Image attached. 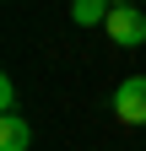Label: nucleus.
Instances as JSON below:
<instances>
[{"mask_svg":"<svg viewBox=\"0 0 146 151\" xmlns=\"http://www.w3.org/2000/svg\"><path fill=\"white\" fill-rule=\"evenodd\" d=\"M103 32L114 38L119 49H141L146 43V6H114L108 22H103Z\"/></svg>","mask_w":146,"mask_h":151,"instance_id":"f257e3e1","label":"nucleus"},{"mask_svg":"<svg viewBox=\"0 0 146 151\" xmlns=\"http://www.w3.org/2000/svg\"><path fill=\"white\" fill-rule=\"evenodd\" d=\"M114 113H119V124H146V76H124L119 81Z\"/></svg>","mask_w":146,"mask_h":151,"instance_id":"f03ea898","label":"nucleus"},{"mask_svg":"<svg viewBox=\"0 0 146 151\" xmlns=\"http://www.w3.org/2000/svg\"><path fill=\"white\" fill-rule=\"evenodd\" d=\"M27 146H33V124L22 113H6L0 119V151H27Z\"/></svg>","mask_w":146,"mask_h":151,"instance_id":"7ed1b4c3","label":"nucleus"},{"mask_svg":"<svg viewBox=\"0 0 146 151\" xmlns=\"http://www.w3.org/2000/svg\"><path fill=\"white\" fill-rule=\"evenodd\" d=\"M108 11H114V0H70V16H76V27H103Z\"/></svg>","mask_w":146,"mask_h":151,"instance_id":"20e7f679","label":"nucleus"},{"mask_svg":"<svg viewBox=\"0 0 146 151\" xmlns=\"http://www.w3.org/2000/svg\"><path fill=\"white\" fill-rule=\"evenodd\" d=\"M0 108H6V113H16V81H11V76L0 81Z\"/></svg>","mask_w":146,"mask_h":151,"instance_id":"39448f33","label":"nucleus"},{"mask_svg":"<svg viewBox=\"0 0 146 151\" xmlns=\"http://www.w3.org/2000/svg\"><path fill=\"white\" fill-rule=\"evenodd\" d=\"M114 6H135V0H114Z\"/></svg>","mask_w":146,"mask_h":151,"instance_id":"423d86ee","label":"nucleus"}]
</instances>
